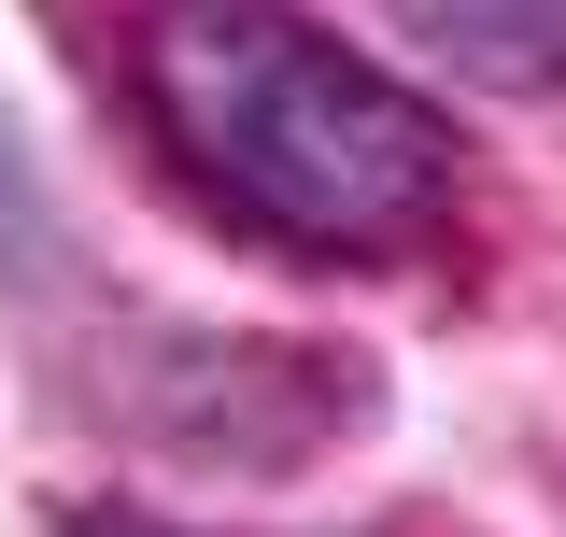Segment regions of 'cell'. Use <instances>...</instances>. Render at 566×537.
<instances>
[{
  "instance_id": "cell-1",
  "label": "cell",
  "mask_w": 566,
  "mask_h": 537,
  "mask_svg": "<svg viewBox=\"0 0 566 537\" xmlns=\"http://www.w3.org/2000/svg\"><path fill=\"white\" fill-rule=\"evenodd\" d=\"M128 99L170 141V170L283 255H382L453 212L439 99L297 0H142Z\"/></svg>"
},
{
  "instance_id": "cell-3",
  "label": "cell",
  "mask_w": 566,
  "mask_h": 537,
  "mask_svg": "<svg viewBox=\"0 0 566 537\" xmlns=\"http://www.w3.org/2000/svg\"><path fill=\"white\" fill-rule=\"evenodd\" d=\"M71 537H156V524H99V509H85V524H71Z\"/></svg>"
},
{
  "instance_id": "cell-2",
  "label": "cell",
  "mask_w": 566,
  "mask_h": 537,
  "mask_svg": "<svg viewBox=\"0 0 566 537\" xmlns=\"http://www.w3.org/2000/svg\"><path fill=\"white\" fill-rule=\"evenodd\" d=\"M397 29L424 57H453L468 85H510V99L566 85V0H397Z\"/></svg>"
}]
</instances>
